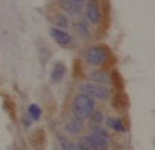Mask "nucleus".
<instances>
[{
	"mask_svg": "<svg viewBox=\"0 0 155 150\" xmlns=\"http://www.w3.org/2000/svg\"><path fill=\"white\" fill-rule=\"evenodd\" d=\"M95 106L96 103L93 99H90L89 96H86L83 93H78L72 100V115L75 119L83 122L84 119H87L93 115Z\"/></svg>",
	"mask_w": 155,
	"mask_h": 150,
	"instance_id": "1",
	"label": "nucleus"
},
{
	"mask_svg": "<svg viewBox=\"0 0 155 150\" xmlns=\"http://www.w3.org/2000/svg\"><path fill=\"white\" fill-rule=\"evenodd\" d=\"M78 90L93 100H107L109 97V90L107 87L95 84V82H83V84H80Z\"/></svg>",
	"mask_w": 155,
	"mask_h": 150,
	"instance_id": "2",
	"label": "nucleus"
},
{
	"mask_svg": "<svg viewBox=\"0 0 155 150\" xmlns=\"http://www.w3.org/2000/svg\"><path fill=\"white\" fill-rule=\"evenodd\" d=\"M81 143L92 150H108V137L96 134V132H90L84 136Z\"/></svg>",
	"mask_w": 155,
	"mask_h": 150,
	"instance_id": "3",
	"label": "nucleus"
},
{
	"mask_svg": "<svg viewBox=\"0 0 155 150\" xmlns=\"http://www.w3.org/2000/svg\"><path fill=\"white\" fill-rule=\"evenodd\" d=\"M84 58H86V62H87V63H90V65H93V66H101V65L107 60L108 53L105 52V49H102V47H99V46H95V47H90V49L86 52Z\"/></svg>",
	"mask_w": 155,
	"mask_h": 150,
	"instance_id": "4",
	"label": "nucleus"
},
{
	"mask_svg": "<svg viewBox=\"0 0 155 150\" xmlns=\"http://www.w3.org/2000/svg\"><path fill=\"white\" fill-rule=\"evenodd\" d=\"M86 18L90 24H97L101 21V6L97 0H89L86 5Z\"/></svg>",
	"mask_w": 155,
	"mask_h": 150,
	"instance_id": "5",
	"label": "nucleus"
},
{
	"mask_svg": "<svg viewBox=\"0 0 155 150\" xmlns=\"http://www.w3.org/2000/svg\"><path fill=\"white\" fill-rule=\"evenodd\" d=\"M50 35L53 37V40L61 44V46H68V44H71L72 38L71 35L68 34L65 30H59V28H52L50 30Z\"/></svg>",
	"mask_w": 155,
	"mask_h": 150,
	"instance_id": "6",
	"label": "nucleus"
},
{
	"mask_svg": "<svg viewBox=\"0 0 155 150\" xmlns=\"http://www.w3.org/2000/svg\"><path fill=\"white\" fill-rule=\"evenodd\" d=\"M65 72H67V68H65V65L62 63V62H58V63H55V66H53V69L50 72V80L52 82H61L62 78L65 77Z\"/></svg>",
	"mask_w": 155,
	"mask_h": 150,
	"instance_id": "7",
	"label": "nucleus"
},
{
	"mask_svg": "<svg viewBox=\"0 0 155 150\" xmlns=\"http://www.w3.org/2000/svg\"><path fill=\"white\" fill-rule=\"evenodd\" d=\"M81 129H83V122L78 121V119H75V118L70 119V121L65 124V131H67L68 134H71V136H75V134L81 132Z\"/></svg>",
	"mask_w": 155,
	"mask_h": 150,
	"instance_id": "8",
	"label": "nucleus"
},
{
	"mask_svg": "<svg viewBox=\"0 0 155 150\" xmlns=\"http://www.w3.org/2000/svg\"><path fill=\"white\" fill-rule=\"evenodd\" d=\"M90 80H93L95 84H99V85H104L111 81V77L108 75L107 72H102V71H93L90 74Z\"/></svg>",
	"mask_w": 155,
	"mask_h": 150,
	"instance_id": "9",
	"label": "nucleus"
},
{
	"mask_svg": "<svg viewBox=\"0 0 155 150\" xmlns=\"http://www.w3.org/2000/svg\"><path fill=\"white\" fill-rule=\"evenodd\" d=\"M107 124H108V127L111 128V129H114V131H124L126 129L123 121L118 119V118H108Z\"/></svg>",
	"mask_w": 155,
	"mask_h": 150,
	"instance_id": "10",
	"label": "nucleus"
},
{
	"mask_svg": "<svg viewBox=\"0 0 155 150\" xmlns=\"http://www.w3.org/2000/svg\"><path fill=\"white\" fill-rule=\"evenodd\" d=\"M62 8H64L65 11H68L70 13H72V15H77V13H80V11H81L80 5H75V3H72L70 0L62 2Z\"/></svg>",
	"mask_w": 155,
	"mask_h": 150,
	"instance_id": "11",
	"label": "nucleus"
},
{
	"mask_svg": "<svg viewBox=\"0 0 155 150\" xmlns=\"http://www.w3.org/2000/svg\"><path fill=\"white\" fill-rule=\"evenodd\" d=\"M59 143H61V147H62V150H80L77 144L71 143L70 140H67L65 137H61Z\"/></svg>",
	"mask_w": 155,
	"mask_h": 150,
	"instance_id": "12",
	"label": "nucleus"
},
{
	"mask_svg": "<svg viewBox=\"0 0 155 150\" xmlns=\"http://www.w3.org/2000/svg\"><path fill=\"white\" fill-rule=\"evenodd\" d=\"M28 115L31 116V119H40V116H41V109L37 106V104H30V107H28Z\"/></svg>",
	"mask_w": 155,
	"mask_h": 150,
	"instance_id": "13",
	"label": "nucleus"
},
{
	"mask_svg": "<svg viewBox=\"0 0 155 150\" xmlns=\"http://www.w3.org/2000/svg\"><path fill=\"white\" fill-rule=\"evenodd\" d=\"M75 28H77V31H78L81 35H84V37H89V28L86 27V24H84V22H77V24H75Z\"/></svg>",
	"mask_w": 155,
	"mask_h": 150,
	"instance_id": "14",
	"label": "nucleus"
},
{
	"mask_svg": "<svg viewBox=\"0 0 155 150\" xmlns=\"http://www.w3.org/2000/svg\"><path fill=\"white\" fill-rule=\"evenodd\" d=\"M56 24L59 25V30L67 28V27H68V19H67V16H65V15H58V16H56Z\"/></svg>",
	"mask_w": 155,
	"mask_h": 150,
	"instance_id": "15",
	"label": "nucleus"
},
{
	"mask_svg": "<svg viewBox=\"0 0 155 150\" xmlns=\"http://www.w3.org/2000/svg\"><path fill=\"white\" fill-rule=\"evenodd\" d=\"M92 119H93V122H101L102 119H104V116H102V112H97V113H93V115L90 116Z\"/></svg>",
	"mask_w": 155,
	"mask_h": 150,
	"instance_id": "16",
	"label": "nucleus"
},
{
	"mask_svg": "<svg viewBox=\"0 0 155 150\" xmlns=\"http://www.w3.org/2000/svg\"><path fill=\"white\" fill-rule=\"evenodd\" d=\"M77 146H78V149H80V150H92V149H89V147H86L83 143H78Z\"/></svg>",
	"mask_w": 155,
	"mask_h": 150,
	"instance_id": "17",
	"label": "nucleus"
},
{
	"mask_svg": "<svg viewBox=\"0 0 155 150\" xmlns=\"http://www.w3.org/2000/svg\"><path fill=\"white\" fill-rule=\"evenodd\" d=\"M70 2L75 3V5H81V3H84V2H89V0H70Z\"/></svg>",
	"mask_w": 155,
	"mask_h": 150,
	"instance_id": "18",
	"label": "nucleus"
}]
</instances>
